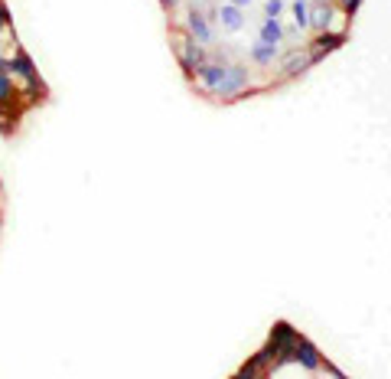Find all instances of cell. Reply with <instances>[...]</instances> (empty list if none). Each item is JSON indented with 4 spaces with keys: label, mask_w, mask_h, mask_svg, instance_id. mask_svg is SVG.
<instances>
[{
    "label": "cell",
    "mask_w": 391,
    "mask_h": 379,
    "mask_svg": "<svg viewBox=\"0 0 391 379\" xmlns=\"http://www.w3.org/2000/svg\"><path fill=\"white\" fill-rule=\"evenodd\" d=\"M186 33H189L196 43H212L216 40V26H212V20L206 16V10H199V7H186Z\"/></svg>",
    "instance_id": "obj_1"
},
{
    "label": "cell",
    "mask_w": 391,
    "mask_h": 379,
    "mask_svg": "<svg viewBox=\"0 0 391 379\" xmlns=\"http://www.w3.org/2000/svg\"><path fill=\"white\" fill-rule=\"evenodd\" d=\"M180 63L186 65V69H199L202 63H206V53H202V43H196L189 36V33H183V36H180Z\"/></svg>",
    "instance_id": "obj_2"
},
{
    "label": "cell",
    "mask_w": 391,
    "mask_h": 379,
    "mask_svg": "<svg viewBox=\"0 0 391 379\" xmlns=\"http://www.w3.org/2000/svg\"><path fill=\"white\" fill-rule=\"evenodd\" d=\"M245 89H248V73L245 69H241V65H225V79H222V85H219V92L235 98Z\"/></svg>",
    "instance_id": "obj_3"
},
{
    "label": "cell",
    "mask_w": 391,
    "mask_h": 379,
    "mask_svg": "<svg viewBox=\"0 0 391 379\" xmlns=\"http://www.w3.org/2000/svg\"><path fill=\"white\" fill-rule=\"evenodd\" d=\"M196 75H199L202 89L219 92V85H222V79H225V65L222 63H209V59H206V63L196 69Z\"/></svg>",
    "instance_id": "obj_4"
},
{
    "label": "cell",
    "mask_w": 391,
    "mask_h": 379,
    "mask_svg": "<svg viewBox=\"0 0 391 379\" xmlns=\"http://www.w3.org/2000/svg\"><path fill=\"white\" fill-rule=\"evenodd\" d=\"M287 36V30L280 26V20H271V16H264L261 20V30H258V40L261 43H271V46H280V40Z\"/></svg>",
    "instance_id": "obj_5"
},
{
    "label": "cell",
    "mask_w": 391,
    "mask_h": 379,
    "mask_svg": "<svg viewBox=\"0 0 391 379\" xmlns=\"http://www.w3.org/2000/svg\"><path fill=\"white\" fill-rule=\"evenodd\" d=\"M251 59H255L258 65H274V59H277V46L258 40L255 46H251Z\"/></svg>",
    "instance_id": "obj_6"
},
{
    "label": "cell",
    "mask_w": 391,
    "mask_h": 379,
    "mask_svg": "<svg viewBox=\"0 0 391 379\" xmlns=\"http://www.w3.org/2000/svg\"><path fill=\"white\" fill-rule=\"evenodd\" d=\"M313 59H316V56H307V53H304V56H300V53L287 56V59H284V75H297V73H304V69L313 63Z\"/></svg>",
    "instance_id": "obj_7"
},
{
    "label": "cell",
    "mask_w": 391,
    "mask_h": 379,
    "mask_svg": "<svg viewBox=\"0 0 391 379\" xmlns=\"http://www.w3.org/2000/svg\"><path fill=\"white\" fill-rule=\"evenodd\" d=\"M13 79H10L7 69H0V105H7L10 98H13Z\"/></svg>",
    "instance_id": "obj_8"
},
{
    "label": "cell",
    "mask_w": 391,
    "mask_h": 379,
    "mask_svg": "<svg viewBox=\"0 0 391 379\" xmlns=\"http://www.w3.org/2000/svg\"><path fill=\"white\" fill-rule=\"evenodd\" d=\"M7 23H10V14H7V7H4V0H0V33L7 30Z\"/></svg>",
    "instance_id": "obj_9"
},
{
    "label": "cell",
    "mask_w": 391,
    "mask_h": 379,
    "mask_svg": "<svg viewBox=\"0 0 391 379\" xmlns=\"http://www.w3.org/2000/svg\"><path fill=\"white\" fill-rule=\"evenodd\" d=\"M160 4H163L167 10H176V7H180V0H160Z\"/></svg>",
    "instance_id": "obj_10"
},
{
    "label": "cell",
    "mask_w": 391,
    "mask_h": 379,
    "mask_svg": "<svg viewBox=\"0 0 391 379\" xmlns=\"http://www.w3.org/2000/svg\"><path fill=\"white\" fill-rule=\"evenodd\" d=\"M0 69H4V59H0Z\"/></svg>",
    "instance_id": "obj_11"
},
{
    "label": "cell",
    "mask_w": 391,
    "mask_h": 379,
    "mask_svg": "<svg viewBox=\"0 0 391 379\" xmlns=\"http://www.w3.org/2000/svg\"><path fill=\"white\" fill-rule=\"evenodd\" d=\"M0 118H4V112H0Z\"/></svg>",
    "instance_id": "obj_12"
}]
</instances>
